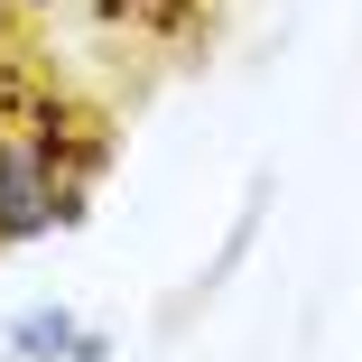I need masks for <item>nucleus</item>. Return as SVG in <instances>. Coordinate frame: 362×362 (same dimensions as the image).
Returning <instances> with one entry per match:
<instances>
[{"instance_id": "nucleus-1", "label": "nucleus", "mask_w": 362, "mask_h": 362, "mask_svg": "<svg viewBox=\"0 0 362 362\" xmlns=\"http://www.w3.org/2000/svg\"><path fill=\"white\" fill-rule=\"evenodd\" d=\"M84 204H93V195L65 186L19 121H0V251H28V242H47L56 223H84Z\"/></svg>"}, {"instance_id": "nucleus-2", "label": "nucleus", "mask_w": 362, "mask_h": 362, "mask_svg": "<svg viewBox=\"0 0 362 362\" xmlns=\"http://www.w3.org/2000/svg\"><path fill=\"white\" fill-rule=\"evenodd\" d=\"M10 362H112V334H93L75 307H19L10 316Z\"/></svg>"}]
</instances>
